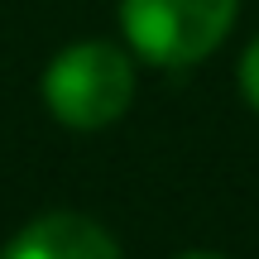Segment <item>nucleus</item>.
I'll return each mask as SVG.
<instances>
[{
    "instance_id": "f257e3e1",
    "label": "nucleus",
    "mask_w": 259,
    "mask_h": 259,
    "mask_svg": "<svg viewBox=\"0 0 259 259\" xmlns=\"http://www.w3.org/2000/svg\"><path fill=\"white\" fill-rule=\"evenodd\" d=\"M135 96V67L125 48L106 38L67 44L53 63L44 67V106L53 111L58 125L67 130H106L130 111Z\"/></svg>"
},
{
    "instance_id": "f03ea898",
    "label": "nucleus",
    "mask_w": 259,
    "mask_h": 259,
    "mask_svg": "<svg viewBox=\"0 0 259 259\" xmlns=\"http://www.w3.org/2000/svg\"><path fill=\"white\" fill-rule=\"evenodd\" d=\"M240 0H120L125 38L158 67H187L221 48Z\"/></svg>"
},
{
    "instance_id": "7ed1b4c3",
    "label": "nucleus",
    "mask_w": 259,
    "mask_h": 259,
    "mask_svg": "<svg viewBox=\"0 0 259 259\" xmlns=\"http://www.w3.org/2000/svg\"><path fill=\"white\" fill-rule=\"evenodd\" d=\"M0 259H120V245L82 211H44L0 250Z\"/></svg>"
},
{
    "instance_id": "20e7f679",
    "label": "nucleus",
    "mask_w": 259,
    "mask_h": 259,
    "mask_svg": "<svg viewBox=\"0 0 259 259\" xmlns=\"http://www.w3.org/2000/svg\"><path fill=\"white\" fill-rule=\"evenodd\" d=\"M240 92H245V101L259 111V38L240 53Z\"/></svg>"
},
{
    "instance_id": "39448f33",
    "label": "nucleus",
    "mask_w": 259,
    "mask_h": 259,
    "mask_svg": "<svg viewBox=\"0 0 259 259\" xmlns=\"http://www.w3.org/2000/svg\"><path fill=\"white\" fill-rule=\"evenodd\" d=\"M178 259H221V254H206V250H192V254H178Z\"/></svg>"
}]
</instances>
